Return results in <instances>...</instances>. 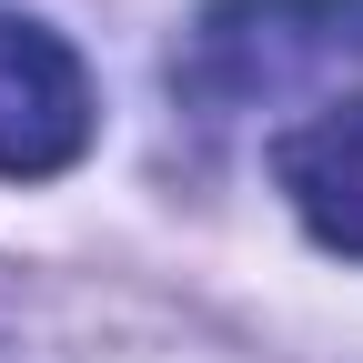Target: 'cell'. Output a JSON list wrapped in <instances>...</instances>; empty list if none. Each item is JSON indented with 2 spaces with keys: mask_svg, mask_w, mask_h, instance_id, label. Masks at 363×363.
<instances>
[{
  "mask_svg": "<svg viewBox=\"0 0 363 363\" xmlns=\"http://www.w3.org/2000/svg\"><path fill=\"white\" fill-rule=\"evenodd\" d=\"M272 172H283L293 212L313 222V242H333V252L363 262V101H333L323 121L283 131Z\"/></svg>",
  "mask_w": 363,
  "mask_h": 363,
  "instance_id": "cell-3",
  "label": "cell"
},
{
  "mask_svg": "<svg viewBox=\"0 0 363 363\" xmlns=\"http://www.w3.org/2000/svg\"><path fill=\"white\" fill-rule=\"evenodd\" d=\"M91 152V71L61 30L0 11V182H51Z\"/></svg>",
  "mask_w": 363,
  "mask_h": 363,
  "instance_id": "cell-2",
  "label": "cell"
},
{
  "mask_svg": "<svg viewBox=\"0 0 363 363\" xmlns=\"http://www.w3.org/2000/svg\"><path fill=\"white\" fill-rule=\"evenodd\" d=\"M363 71V0H212L172 51L192 111H283Z\"/></svg>",
  "mask_w": 363,
  "mask_h": 363,
  "instance_id": "cell-1",
  "label": "cell"
}]
</instances>
